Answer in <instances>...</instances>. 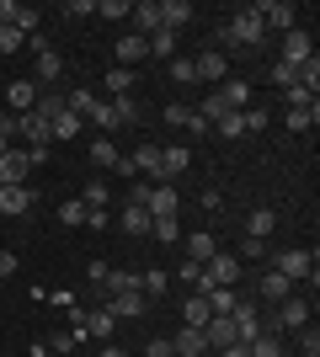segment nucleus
I'll use <instances>...</instances> for the list:
<instances>
[{
    "label": "nucleus",
    "mask_w": 320,
    "mask_h": 357,
    "mask_svg": "<svg viewBox=\"0 0 320 357\" xmlns=\"http://www.w3.org/2000/svg\"><path fill=\"white\" fill-rule=\"evenodd\" d=\"M219 38H224L229 48H267V27H261L257 6H241V11L219 27Z\"/></svg>",
    "instance_id": "nucleus-1"
},
{
    "label": "nucleus",
    "mask_w": 320,
    "mask_h": 357,
    "mask_svg": "<svg viewBox=\"0 0 320 357\" xmlns=\"http://www.w3.org/2000/svg\"><path fill=\"white\" fill-rule=\"evenodd\" d=\"M235 278H241V261H235V251H219L203 261V283H198V294H208V288H235Z\"/></svg>",
    "instance_id": "nucleus-2"
},
{
    "label": "nucleus",
    "mask_w": 320,
    "mask_h": 357,
    "mask_svg": "<svg viewBox=\"0 0 320 357\" xmlns=\"http://www.w3.org/2000/svg\"><path fill=\"white\" fill-rule=\"evenodd\" d=\"M273 272H283L289 283H310V288H315V256H310L305 245H289V251H277Z\"/></svg>",
    "instance_id": "nucleus-3"
},
{
    "label": "nucleus",
    "mask_w": 320,
    "mask_h": 357,
    "mask_svg": "<svg viewBox=\"0 0 320 357\" xmlns=\"http://www.w3.org/2000/svg\"><path fill=\"white\" fill-rule=\"evenodd\" d=\"M257 16H261V27H267V32H294V27H299V6H289V0H261Z\"/></svg>",
    "instance_id": "nucleus-4"
},
{
    "label": "nucleus",
    "mask_w": 320,
    "mask_h": 357,
    "mask_svg": "<svg viewBox=\"0 0 320 357\" xmlns=\"http://www.w3.org/2000/svg\"><path fill=\"white\" fill-rule=\"evenodd\" d=\"M27 176H32V160H27V149H6L0 155V187H27Z\"/></svg>",
    "instance_id": "nucleus-5"
},
{
    "label": "nucleus",
    "mask_w": 320,
    "mask_h": 357,
    "mask_svg": "<svg viewBox=\"0 0 320 357\" xmlns=\"http://www.w3.org/2000/svg\"><path fill=\"white\" fill-rule=\"evenodd\" d=\"M213 96H219V107H224V112H245V107H251V80L229 75L224 86H213Z\"/></svg>",
    "instance_id": "nucleus-6"
},
{
    "label": "nucleus",
    "mask_w": 320,
    "mask_h": 357,
    "mask_svg": "<svg viewBox=\"0 0 320 357\" xmlns=\"http://www.w3.org/2000/svg\"><path fill=\"white\" fill-rule=\"evenodd\" d=\"M187 165H192V149H187V144H166V149H160V181L176 187ZM160 181H155V187H160Z\"/></svg>",
    "instance_id": "nucleus-7"
},
{
    "label": "nucleus",
    "mask_w": 320,
    "mask_h": 357,
    "mask_svg": "<svg viewBox=\"0 0 320 357\" xmlns=\"http://www.w3.org/2000/svg\"><path fill=\"white\" fill-rule=\"evenodd\" d=\"M150 219H176V208H182V197H176V187L171 181H160V187H150Z\"/></svg>",
    "instance_id": "nucleus-8"
},
{
    "label": "nucleus",
    "mask_w": 320,
    "mask_h": 357,
    "mask_svg": "<svg viewBox=\"0 0 320 357\" xmlns=\"http://www.w3.org/2000/svg\"><path fill=\"white\" fill-rule=\"evenodd\" d=\"M6 102H11V118H27L38 107V80H11L6 86Z\"/></svg>",
    "instance_id": "nucleus-9"
},
{
    "label": "nucleus",
    "mask_w": 320,
    "mask_h": 357,
    "mask_svg": "<svg viewBox=\"0 0 320 357\" xmlns=\"http://www.w3.org/2000/svg\"><path fill=\"white\" fill-rule=\"evenodd\" d=\"M32 203H38V192H32V187H0V213H6V219L32 213Z\"/></svg>",
    "instance_id": "nucleus-10"
},
{
    "label": "nucleus",
    "mask_w": 320,
    "mask_h": 357,
    "mask_svg": "<svg viewBox=\"0 0 320 357\" xmlns=\"http://www.w3.org/2000/svg\"><path fill=\"white\" fill-rule=\"evenodd\" d=\"M128 165H134V176L160 181V144H139V149H128Z\"/></svg>",
    "instance_id": "nucleus-11"
},
{
    "label": "nucleus",
    "mask_w": 320,
    "mask_h": 357,
    "mask_svg": "<svg viewBox=\"0 0 320 357\" xmlns=\"http://www.w3.org/2000/svg\"><path fill=\"white\" fill-rule=\"evenodd\" d=\"M192 70H198V80H208V86H224V80H229V59H224V54H213V48L192 59Z\"/></svg>",
    "instance_id": "nucleus-12"
},
{
    "label": "nucleus",
    "mask_w": 320,
    "mask_h": 357,
    "mask_svg": "<svg viewBox=\"0 0 320 357\" xmlns=\"http://www.w3.org/2000/svg\"><path fill=\"white\" fill-rule=\"evenodd\" d=\"M112 54H118V70H134L139 59H150V43H144L139 32H123V38H118V48H112Z\"/></svg>",
    "instance_id": "nucleus-13"
},
{
    "label": "nucleus",
    "mask_w": 320,
    "mask_h": 357,
    "mask_svg": "<svg viewBox=\"0 0 320 357\" xmlns=\"http://www.w3.org/2000/svg\"><path fill=\"white\" fill-rule=\"evenodd\" d=\"M112 331H118V320L107 310H86V320H80V336H86V342H112Z\"/></svg>",
    "instance_id": "nucleus-14"
},
{
    "label": "nucleus",
    "mask_w": 320,
    "mask_h": 357,
    "mask_svg": "<svg viewBox=\"0 0 320 357\" xmlns=\"http://www.w3.org/2000/svg\"><path fill=\"white\" fill-rule=\"evenodd\" d=\"M144 310H150V298L139 294V288H134V294H112V304H107V314H112V320H139Z\"/></svg>",
    "instance_id": "nucleus-15"
},
{
    "label": "nucleus",
    "mask_w": 320,
    "mask_h": 357,
    "mask_svg": "<svg viewBox=\"0 0 320 357\" xmlns=\"http://www.w3.org/2000/svg\"><path fill=\"white\" fill-rule=\"evenodd\" d=\"M235 342H251V336H261V310L257 304H235Z\"/></svg>",
    "instance_id": "nucleus-16"
},
{
    "label": "nucleus",
    "mask_w": 320,
    "mask_h": 357,
    "mask_svg": "<svg viewBox=\"0 0 320 357\" xmlns=\"http://www.w3.org/2000/svg\"><path fill=\"white\" fill-rule=\"evenodd\" d=\"M203 342H208V352H224V347L235 342V320H229V314H213L208 326H203Z\"/></svg>",
    "instance_id": "nucleus-17"
},
{
    "label": "nucleus",
    "mask_w": 320,
    "mask_h": 357,
    "mask_svg": "<svg viewBox=\"0 0 320 357\" xmlns=\"http://www.w3.org/2000/svg\"><path fill=\"white\" fill-rule=\"evenodd\" d=\"M16 134L27 139V149H48V144H54L48 123H43V118H32V112H27V118H16Z\"/></svg>",
    "instance_id": "nucleus-18"
},
{
    "label": "nucleus",
    "mask_w": 320,
    "mask_h": 357,
    "mask_svg": "<svg viewBox=\"0 0 320 357\" xmlns=\"http://www.w3.org/2000/svg\"><path fill=\"white\" fill-rule=\"evenodd\" d=\"M134 32L139 38H155V32H160V0H139L134 6Z\"/></svg>",
    "instance_id": "nucleus-19"
},
{
    "label": "nucleus",
    "mask_w": 320,
    "mask_h": 357,
    "mask_svg": "<svg viewBox=\"0 0 320 357\" xmlns=\"http://www.w3.org/2000/svg\"><path fill=\"white\" fill-rule=\"evenodd\" d=\"M59 75H64V59L54 54V48H43V54L32 59V80H38V86H54Z\"/></svg>",
    "instance_id": "nucleus-20"
},
{
    "label": "nucleus",
    "mask_w": 320,
    "mask_h": 357,
    "mask_svg": "<svg viewBox=\"0 0 320 357\" xmlns=\"http://www.w3.org/2000/svg\"><path fill=\"white\" fill-rule=\"evenodd\" d=\"M310 54H315V43H310V32H305V27L283 32V64H299V59H310Z\"/></svg>",
    "instance_id": "nucleus-21"
},
{
    "label": "nucleus",
    "mask_w": 320,
    "mask_h": 357,
    "mask_svg": "<svg viewBox=\"0 0 320 357\" xmlns=\"http://www.w3.org/2000/svg\"><path fill=\"white\" fill-rule=\"evenodd\" d=\"M171 352H176V357H203V352H208V342H203V331L182 326L176 336H171Z\"/></svg>",
    "instance_id": "nucleus-22"
},
{
    "label": "nucleus",
    "mask_w": 320,
    "mask_h": 357,
    "mask_svg": "<svg viewBox=\"0 0 320 357\" xmlns=\"http://www.w3.org/2000/svg\"><path fill=\"white\" fill-rule=\"evenodd\" d=\"M187 22H192V6H187V0H160V27L166 32H182Z\"/></svg>",
    "instance_id": "nucleus-23"
},
{
    "label": "nucleus",
    "mask_w": 320,
    "mask_h": 357,
    "mask_svg": "<svg viewBox=\"0 0 320 357\" xmlns=\"http://www.w3.org/2000/svg\"><path fill=\"white\" fill-rule=\"evenodd\" d=\"M289 294H294V283L283 278V272H273V267L261 272V304H283Z\"/></svg>",
    "instance_id": "nucleus-24"
},
{
    "label": "nucleus",
    "mask_w": 320,
    "mask_h": 357,
    "mask_svg": "<svg viewBox=\"0 0 320 357\" xmlns=\"http://www.w3.org/2000/svg\"><path fill=\"white\" fill-rule=\"evenodd\" d=\"M107 112H112V134H118V128L139 123V96H112V102H107Z\"/></svg>",
    "instance_id": "nucleus-25"
},
{
    "label": "nucleus",
    "mask_w": 320,
    "mask_h": 357,
    "mask_svg": "<svg viewBox=\"0 0 320 357\" xmlns=\"http://www.w3.org/2000/svg\"><path fill=\"white\" fill-rule=\"evenodd\" d=\"M118 229H128V235H150V229H155V219H150V208H134V203H123Z\"/></svg>",
    "instance_id": "nucleus-26"
},
{
    "label": "nucleus",
    "mask_w": 320,
    "mask_h": 357,
    "mask_svg": "<svg viewBox=\"0 0 320 357\" xmlns=\"http://www.w3.org/2000/svg\"><path fill=\"white\" fill-rule=\"evenodd\" d=\"M213 251H219V240H213L208 229H192V235H187V261H198V267H203Z\"/></svg>",
    "instance_id": "nucleus-27"
},
{
    "label": "nucleus",
    "mask_w": 320,
    "mask_h": 357,
    "mask_svg": "<svg viewBox=\"0 0 320 357\" xmlns=\"http://www.w3.org/2000/svg\"><path fill=\"white\" fill-rule=\"evenodd\" d=\"M273 229H277V213L273 208H251V213H245V235H251V240H267Z\"/></svg>",
    "instance_id": "nucleus-28"
},
{
    "label": "nucleus",
    "mask_w": 320,
    "mask_h": 357,
    "mask_svg": "<svg viewBox=\"0 0 320 357\" xmlns=\"http://www.w3.org/2000/svg\"><path fill=\"white\" fill-rule=\"evenodd\" d=\"M166 288H171V272L166 267H144V272H139V294H144V298H160Z\"/></svg>",
    "instance_id": "nucleus-29"
},
{
    "label": "nucleus",
    "mask_w": 320,
    "mask_h": 357,
    "mask_svg": "<svg viewBox=\"0 0 320 357\" xmlns=\"http://www.w3.org/2000/svg\"><path fill=\"white\" fill-rule=\"evenodd\" d=\"M213 314H208V304H203V294H187L182 298V326H192V331H203Z\"/></svg>",
    "instance_id": "nucleus-30"
},
{
    "label": "nucleus",
    "mask_w": 320,
    "mask_h": 357,
    "mask_svg": "<svg viewBox=\"0 0 320 357\" xmlns=\"http://www.w3.org/2000/svg\"><path fill=\"white\" fill-rule=\"evenodd\" d=\"M203 304H208V314H235V304H241V298H235V288H208V294H203Z\"/></svg>",
    "instance_id": "nucleus-31"
},
{
    "label": "nucleus",
    "mask_w": 320,
    "mask_h": 357,
    "mask_svg": "<svg viewBox=\"0 0 320 357\" xmlns=\"http://www.w3.org/2000/svg\"><path fill=\"white\" fill-rule=\"evenodd\" d=\"M134 0H96V22H128Z\"/></svg>",
    "instance_id": "nucleus-32"
},
{
    "label": "nucleus",
    "mask_w": 320,
    "mask_h": 357,
    "mask_svg": "<svg viewBox=\"0 0 320 357\" xmlns=\"http://www.w3.org/2000/svg\"><path fill=\"white\" fill-rule=\"evenodd\" d=\"M134 70H107V96H134Z\"/></svg>",
    "instance_id": "nucleus-33"
},
{
    "label": "nucleus",
    "mask_w": 320,
    "mask_h": 357,
    "mask_svg": "<svg viewBox=\"0 0 320 357\" xmlns=\"http://www.w3.org/2000/svg\"><path fill=\"white\" fill-rule=\"evenodd\" d=\"M315 123H320V102L315 107H294V112H289V128H294V134H310Z\"/></svg>",
    "instance_id": "nucleus-34"
},
{
    "label": "nucleus",
    "mask_w": 320,
    "mask_h": 357,
    "mask_svg": "<svg viewBox=\"0 0 320 357\" xmlns=\"http://www.w3.org/2000/svg\"><path fill=\"white\" fill-rule=\"evenodd\" d=\"M251 357H283V336H267V331H261V336H251Z\"/></svg>",
    "instance_id": "nucleus-35"
},
{
    "label": "nucleus",
    "mask_w": 320,
    "mask_h": 357,
    "mask_svg": "<svg viewBox=\"0 0 320 357\" xmlns=\"http://www.w3.org/2000/svg\"><path fill=\"white\" fill-rule=\"evenodd\" d=\"M118 160H123V149H118V144H112V139L102 134V139H96V144H91V165H118Z\"/></svg>",
    "instance_id": "nucleus-36"
},
{
    "label": "nucleus",
    "mask_w": 320,
    "mask_h": 357,
    "mask_svg": "<svg viewBox=\"0 0 320 357\" xmlns=\"http://www.w3.org/2000/svg\"><path fill=\"white\" fill-rule=\"evenodd\" d=\"M59 112H64V96H54V91H48V96H43V91H38V107H32V118L54 123V118H59Z\"/></svg>",
    "instance_id": "nucleus-37"
},
{
    "label": "nucleus",
    "mask_w": 320,
    "mask_h": 357,
    "mask_svg": "<svg viewBox=\"0 0 320 357\" xmlns=\"http://www.w3.org/2000/svg\"><path fill=\"white\" fill-rule=\"evenodd\" d=\"M27 48V32H16L11 22H0V54H22Z\"/></svg>",
    "instance_id": "nucleus-38"
},
{
    "label": "nucleus",
    "mask_w": 320,
    "mask_h": 357,
    "mask_svg": "<svg viewBox=\"0 0 320 357\" xmlns=\"http://www.w3.org/2000/svg\"><path fill=\"white\" fill-rule=\"evenodd\" d=\"M144 43H150V54H160V59H176V32H155V38H144Z\"/></svg>",
    "instance_id": "nucleus-39"
},
{
    "label": "nucleus",
    "mask_w": 320,
    "mask_h": 357,
    "mask_svg": "<svg viewBox=\"0 0 320 357\" xmlns=\"http://www.w3.org/2000/svg\"><path fill=\"white\" fill-rule=\"evenodd\" d=\"M150 235L160 240V245H176V240H182V219H155Z\"/></svg>",
    "instance_id": "nucleus-40"
},
{
    "label": "nucleus",
    "mask_w": 320,
    "mask_h": 357,
    "mask_svg": "<svg viewBox=\"0 0 320 357\" xmlns=\"http://www.w3.org/2000/svg\"><path fill=\"white\" fill-rule=\"evenodd\" d=\"M48 134H54V139H75L80 134V118H75V112H59V118L48 123Z\"/></svg>",
    "instance_id": "nucleus-41"
},
{
    "label": "nucleus",
    "mask_w": 320,
    "mask_h": 357,
    "mask_svg": "<svg viewBox=\"0 0 320 357\" xmlns=\"http://www.w3.org/2000/svg\"><path fill=\"white\" fill-rule=\"evenodd\" d=\"M86 213H91V208L75 197V203H64V208H59V224H64V229H80V224H86Z\"/></svg>",
    "instance_id": "nucleus-42"
},
{
    "label": "nucleus",
    "mask_w": 320,
    "mask_h": 357,
    "mask_svg": "<svg viewBox=\"0 0 320 357\" xmlns=\"http://www.w3.org/2000/svg\"><path fill=\"white\" fill-rule=\"evenodd\" d=\"M299 86L305 91H320V59L310 54V59H299Z\"/></svg>",
    "instance_id": "nucleus-43"
},
{
    "label": "nucleus",
    "mask_w": 320,
    "mask_h": 357,
    "mask_svg": "<svg viewBox=\"0 0 320 357\" xmlns=\"http://www.w3.org/2000/svg\"><path fill=\"white\" fill-rule=\"evenodd\" d=\"M273 86H277V91L299 86V64H283V59H277V64H273Z\"/></svg>",
    "instance_id": "nucleus-44"
},
{
    "label": "nucleus",
    "mask_w": 320,
    "mask_h": 357,
    "mask_svg": "<svg viewBox=\"0 0 320 357\" xmlns=\"http://www.w3.org/2000/svg\"><path fill=\"white\" fill-rule=\"evenodd\" d=\"M261 256H267V240H251V235H245L241 251H235V261H261Z\"/></svg>",
    "instance_id": "nucleus-45"
},
{
    "label": "nucleus",
    "mask_w": 320,
    "mask_h": 357,
    "mask_svg": "<svg viewBox=\"0 0 320 357\" xmlns=\"http://www.w3.org/2000/svg\"><path fill=\"white\" fill-rule=\"evenodd\" d=\"M213 128H219L224 139H245V123H241V112H224V118L213 123Z\"/></svg>",
    "instance_id": "nucleus-46"
},
{
    "label": "nucleus",
    "mask_w": 320,
    "mask_h": 357,
    "mask_svg": "<svg viewBox=\"0 0 320 357\" xmlns=\"http://www.w3.org/2000/svg\"><path fill=\"white\" fill-rule=\"evenodd\" d=\"M283 102H289V112H294V107H315V91H305V86H289V91H283Z\"/></svg>",
    "instance_id": "nucleus-47"
},
{
    "label": "nucleus",
    "mask_w": 320,
    "mask_h": 357,
    "mask_svg": "<svg viewBox=\"0 0 320 357\" xmlns=\"http://www.w3.org/2000/svg\"><path fill=\"white\" fill-rule=\"evenodd\" d=\"M171 80H182V86H192V80H198L192 59H171Z\"/></svg>",
    "instance_id": "nucleus-48"
},
{
    "label": "nucleus",
    "mask_w": 320,
    "mask_h": 357,
    "mask_svg": "<svg viewBox=\"0 0 320 357\" xmlns=\"http://www.w3.org/2000/svg\"><path fill=\"white\" fill-rule=\"evenodd\" d=\"M80 203H86V208H107V187H102V181H91V187L80 192Z\"/></svg>",
    "instance_id": "nucleus-49"
},
{
    "label": "nucleus",
    "mask_w": 320,
    "mask_h": 357,
    "mask_svg": "<svg viewBox=\"0 0 320 357\" xmlns=\"http://www.w3.org/2000/svg\"><path fill=\"white\" fill-rule=\"evenodd\" d=\"M187 118H192V107H187V102H171V107H166V123H176V128H187Z\"/></svg>",
    "instance_id": "nucleus-50"
},
{
    "label": "nucleus",
    "mask_w": 320,
    "mask_h": 357,
    "mask_svg": "<svg viewBox=\"0 0 320 357\" xmlns=\"http://www.w3.org/2000/svg\"><path fill=\"white\" fill-rule=\"evenodd\" d=\"M144 357H176V352H171V336H155V342L144 347Z\"/></svg>",
    "instance_id": "nucleus-51"
},
{
    "label": "nucleus",
    "mask_w": 320,
    "mask_h": 357,
    "mask_svg": "<svg viewBox=\"0 0 320 357\" xmlns=\"http://www.w3.org/2000/svg\"><path fill=\"white\" fill-rule=\"evenodd\" d=\"M150 187H155V181H139V187H128V203H134V208H144V203H150Z\"/></svg>",
    "instance_id": "nucleus-52"
},
{
    "label": "nucleus",
    "mask_w": 320,
    "mask_h": 357,
    "mask_svg": "<svg viewBox=\"0 0 320 357\" xmlns=\"http://www.w3.org/2000/svg\"><path fill=\"white\" fill-rule=\"evenodd\" d=\"M305 331V357H320V331L315 326H299Z\"/></svg>",
    "instance_id": "nucleus-53"
},
{
    "label": "nucleus",
    "mask_w": 320,
    "mask_h": 357,
    "mask_svg": "<svg viewBox=\"0 0 320 357\" xmlns=\"http://www.w3.org/2000/svg\"><path fill=\"white\" fill-rule=\"evenodd\" d=\"M64 16H75V22H80V16H96V6H91V0H70V6H64Z\"/></svg>",
    "instance_id": "nucleus-54"
},
{
    "label": "nucleus",
    "mask_w": 320,
    "mask_h": 357,
    "mask_svg": "<svg viewBox=\"0 0 320 357\" xmlns=\"http://www.w3.org/2000/svg\"><path fill=\"white\" fill-rule=\"evenodd\" d=\"M182 283H187V288L203 283V267H198V261H182Z\"/></svg>",
    "instance_id": "nucleus-55"
},
{
    "label": "nucleus",
    "mask_w": 320,
    "mask_h": 357,
    "mask_svg": "<svg viewBox=\"0 0 320 357\" xmlns=\"http://www.w3.org/2000/svg\"><path fill=\"white\" fill-rule=\"evenodd\" d=\"M187 134H213V123H208V118H198V112H192V118H187Z\"/></svg>",
    "instance_id": "nucleus-56"
},
{
    "label": "nucleus",
    "mask_w": 320,
    "mask_h": 357,
    "mask_svg": "<svg viewBox=\"0 0 320 357\" xmlns=\"http://www.w3.org/2000/svg\"><path fill=\"white\" fill-rule=\"evenodd\" d=\"M86 229H107V208H91V213H86Z\"/></svg>",
    "instance_id": "nucleus-57"
},
{
    "label": "nucleus",
    "mask_w": 320,
    "mask_h": 357,
    "mask_svg": "<svg viewBox=\"0 0 320 357\" xmlns=\"http://www.w3.org/2000/svg\"><path fill=\"white\" fill-rule=\"evenodd\" d=\"M219 357H251V347H245V342H229V347H224Z\"/></svg>",
    "instance_id": "nucleus-58"
},
{
    "label": "nucleus",
    "mask_w": 320,
    "mask_h": 357,
    "mask_svg": "<svg viewBox=\"0 0 320 357\" xmlns=\"http://www.w3.org/2000/svg\"><path fill=\"white\" fill-rule=\"evenodd\" d=\"M11 272H16V256H11V251H0V278H11Z\"/></svg>",
    "instance_id": "nucleus-59"
},
{
    "label": "nucleus",
    "mask_w": 320,
    "mask_h": 357,
    "mask_svg": "<svg viewBox=\"0 0 320 357\" xmlns=\"http://www.w3.org/2000/svg\"><path fill=\"white\" fill-rule=\"evenodd\" d=\"M102 357H134V352H123V347H112V342H107V347H102Z\"/></svg>",
    "instance_id": "nucleus-60"
},
{
    "label": "nucleus",
    "mask_w": 320,
    "mask_h": 357,
    "mask_svg": "<svg viewBox=\"0 0 320 357\" xmlns=\"http://www.w3.org/2000/svg\"><path fill=\"white\" fill-rule=\"evenodd\" d=\"M6 149H11V134H0V155H6Z\"/></svg>",
    "instance_id": "nucleus-61"
},
{
    "label": "nucleus",
    "mask_w": 320,
    "mask_h": 357,
    "mask_svg": "<svg viewBox=\"0 0 320 357\" xmlns=\"http://www.w3.org/2000/svg\"><path fill=\"white\" fill-rule=\"evenodd\" d=\"M203 357H219V352H203Z\"/></svg>",
    "instance_id": "nucleus-62"
}]
</instances>
